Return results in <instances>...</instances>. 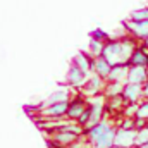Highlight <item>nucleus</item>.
<instances>
[{
  "label": "nucleus",
  "instance_id": "obj_9",
  "mask_svg": "<svg viewBox=\"0 0 148 148\" xmlns=\"http://www.w3.org/2000/svg\"><path fill=\"white\" fill-rule=\"evenodd\" d=\"M122 97L126 98L127 103H140L143 100V88L141 84H133V83H124Z\"/></svg>",
  "mask_w": 148,
  "mask_h": 148
},
{
  "label": "nucleus",
  "instance_id": "obj_24",
  "mask_svg": "<svg viewBox=\"0 0 148 148\" xmlns=\"http://www.w3.org/2000/svg\"><path fill=\"white\" fill-rule=\"evenodd\" d=\"M136 117L148 119V100H141V102L138 103V112H136Z\"/></svg>",
  "mask_w": 148,
  "mask_h": 148
},
{
  "label": "nucleus",
  "instance_id": "obj_8",
  "mask_svg": "<svg viewBox=\"0 0 148 148\" xmlns=\"http://www.w3.org/2000/svg\"><path fill=\"white\" fill-rule=\"evenodd\" d=\"M114 143L122 148H134L136 147V129H119L117 127Z\"/></svg>",
  "mask_w": 148,
  "mask_h": 148
},
{
  "label": "nucleus",
  "instance_id": "obj_10",
  "mask_svg": "<svg viewBox=\"0 0 148 148\" xmlns=\"http://www.w3.org/2000/svg\"><path fill=\"white\" fill-rule=\"evenodd\" d=\"M50 140H52L53 143H57L59 147L66 148V147H69L71 143L79 141V140H81V136L74 134V133H71V131H55V133H52V134H50Z\"/></svg>",
  "mask_w": 148,
  "mask_h": 148
},
{
  "label": "nucleus",
  "instance_id": "obj_27",
  "mask_svg": "<svg viewBox=\"0 0 148 148\" xmlns=\"http://www.w3.org/2000/svg\"><path fill=\"white\" fill-rule=\"evenodd\" d=\"M140 45H141L143 48H147V50H148V38H145V40H143V41H141Z\"/></svg>",
  "mask_w": 148,
  "mask_h": 148
},
{
  "label": "nucleus",
  "instance_id": "obj_23",
  "mask_svg": "<svg viewBox=\"0 0 148 148\" xmlns=\"http://www.w3.org/2000/svg\"><path fill=\"white\" fill-rule=\"evenodd\" d=\"M136 112H138V103H126L122 117H136Z\"/></svg>",
  "mask_w": 148,
  "mask_h": 148
},
{
  "label": "nucleus",
  "instance_id": "obj_13",
  "mask_svg": "<svg viewBox=\"0 0 148 148\" xmlns=\"http://www.w3.org/2000/svg\"><path fill=\"white\" fill-rule=\"evenodd\" d=\"M129 66H140V67H148V50L143 48L141 45H138L134 48V52L131 53L129 60H127Z\"/></svg>",
  "mask_w": 148,
  "mask_h": 148
},
{
  "label": "nucleus",
  "instance_id": "obj_3",
  "mask_svg": "<svg viewBox=\"0 0 148 148\" xmlns=\"http://www.w3.org/2000/svg\"><path fill=\"white\" fill-rule=\"evenodd\" d=\"M88 107V98L81 93V91H76L74 95H71V100H69V109H67V121H73L76 122L77 117L84 112V109Z\"/></svg>",
  "mask_w": 148,
  "mask_h": 148
},
{
  "label": "nucleus",
  "instance_id": "obj_17",
  "mask_svg": "<svg viewBox=\"0 0 148 148\" xmlns=\"http://www.w3.org/2000/svg\"><path fill=\"white\" fill-rule=\"evenodd\" d=\"M122 90H124V83H119V81H107V83H105V88H103V97H105V98H110V97L122 95Z\"/></svg>",
  "mask_w": 148,
  "mask_h": 148
},
{
  "label": "nucleus",
  "instance_id": "obj_6",
  "mask_svg": "<svg viewBox=\"0 0 148 148\" xmlns=\"http://www.w3.org/2000/svg\"><path fill=\"white\" fill-rule=\"evenodd\" d=\"M124 29L129 36H133L138 41H143L148 38V21H141V23H133V21H124Z\"/></svg>",
  "mask_w": 148,
  "mask_h": 148
},
{
  "label": "nucleus",
  "instance_id": "obj_14",
  "mask_svg": "<svg viewBox=\"0 0 148 148\" xmlns=\"http://www.w3.org/2000/svg\"><path fill=\"white\" fill-rule=\"evenodd\" d=\"M127 73H129V64H115L112 66L110 74L107 77V81H119V83H126L127 79Z\"/></svg>",
  "mask_w": 148,
  "mask_h": 148
},
{
  "label": "nucleus",
  "instance_id": "obj_2",
  "mask_svg": "<svg viewBox=\"0 0 148 148\" xmlns=\"http://www.w3.org/2000/svg\"><path fill=\"white\" fill-rule=\"evenodd\" d=\"M105 79L100 77L98 74H90L84 86L79 90L86 98H91V97H98V95H103V88H105Z\"/></svg>",
  "mask_w": 148,
  "mask_h": 148
},
{
  "label": "nucleus",
  "instance_id": "obj_21",
  "mask_svg": "<svg viewBox=\"0 0 148 148\" xmlns=\"http://www.w3.org/2000/svg\"><path fill=\"white\" fill-rule=\"evenodd\" d=\"M119 129H134V117H122L117 122Z\"/></svg>",
  "mask_w": 148,
  "mask_h": 148
},
{
  "label": "nucleus",
  "instance_id": "obj_25",
  "mask_svg": "<svg viewBox=\"0 0 148 148\" xmlns=\"http://www.w3.org/2000/svg\"><path fill=\"white\" fill-rule=\"evenodd\" d=\"M147 126H148V119L134 117V129H136V131H140V129H143V127H147Z\"/></svg>",
  "mask_w": 148,
  "mask_h": 148
},
{
  "label": "nucleus",
  "instance_id": "obj_18",
  "mask_svg": "<svg viewBox=\"0 0 148 148\" xmlns=\"http://www.w3.org/2000/svg\"><path fill=\"white\" fill-rule=\"evenodd\" d=\"M103 41H98V40H95V38H90V43H88V48H86V52L91 55V57H102V53H103Z\"/></svg>",
  "mask_w": 148,
  "mask_h": 148
},
{
  "label": "nucleus",
  "instance_id": "obj_7",
  "mask_svg": "<svg viewBox=\"0 0 148 148\" xmlns=\"http://www.w3.org/2000/svg\"><path fill=\"white\" fill-rule=\"evenodd\" d=\"M71 64L77 66L81 71H84L86 74H93V67H95V57H91L86 50H81V52H77V53L73 57Z\"/></svg>",
  "mask_w": 148,
  "mask_h": 148
},
{
  "label": "nucleus",
  "instance_id": "obj_22",
  "mask_svg": "<svg viewBox=\"0 0 148 148\" xmlns=\"http://www.w3.org/2000/svg\"><path fill=\"white\" fill-rule=\"evenodd\" d=\"M143 143H148V126L140 129V131H136V147H140Z\"/></svg>",
  "mask_w": 148,
  "mask_h": 148
},
{
  "label": "nucleus",
  "instance_id": "obj_20",
  "mask_svg": "<svg viewBox=\"0 0 148 148\" xmlns=\"http://www.w3.org/2000/svg\"><path fill=\"white\" fill-rule=\"evenodd\" d=\"M90 38H95V40H98V41H109L110 40V36H109V33H105L102 28H95L91 33H90Z\"/></svg>",
  "mask_w": 148,
  "mask_h": 148
},
{
  "label": "nucleus",
  "instance_id": "obj_5",
  "mask_svg": "<svg viewBox=\"0 0 148 148\" xmlns=\"http://www.w3.org/2000/svg\"><path fill=\"white\" fill-rule=\"evenodd\" d=\"M67 109H69V102H60V103H53L40 109V114L48 121H60V119H67L66 117Z\"/></svg>",
  "mask_w": 148,
  "mask_h": 148
},
{
  "label": "nucleus",
  "instance_id": "obj_26",
  "mask_svg": "<svg viewBox=\"0 0 148 148\" xmlns=\"http://www.w3.org/2000/svg\"><path fill=\"white\" fill-rule=\"evenodd\" d=\"M141 88H143V100H148V81L141 84Z\"/></svg>",
  "mask_w": 148,
  "mask_h": 148
},
{
  "label": "nucleus",
  "instance_id": "obj_19",
  "mask_svg": "<svg viewBox=\"0 0 148 148\" xmlns=\"http://www.w3.org/2000/svg\"><path fill=\"white\" fill-rule=\"evenodd\" d=\"M127 21H133V23H141V21H148V5L147 7H140V9H134Z\"/></svg>",
  "mask_w": 148,
  "mask_h": 148
},
{
  "label": "nucleus",
  "instance_id": "obj_15",
  "mask_svg": "<svg viewBox=\"0 0 148 148\" xmlns=\"http://www.w3.org/2000/svg\"><path fill=\"white\" fill-rule=\"evenodd\" d=\"M115 133H117V126H110L109 131H107L102 138H98V140L95 141L93 148H110L112 145H114V141H115Z\"/></svg>",
  "mask_w": 148,
  "mask_h": 148
},
{
  "label": "nucleus",
  "instance_id": "obj_28",
  "mask_svg": "<svg viewBox=\"0 0 148 148\" xmlns=\"http://www.w3.org/2000/svg\"><path fill=\"white\" fill-rule=\"evenodd\" d=\"M134 148H148V143H143V145H140V147H134Z\"/></svg>",
  "mask_w": 148,
  "mask_h": 148
},
{
  "label": "nucleus",
  "instance_id": "obj_16",
  "mask_svg": "<svg viewBox=\"0 0 148 148\" xmlns=\"http://www.w3.org/2000/svg\"><path fill=\"white\" fill-rule=\"evenodd\" d=\"M110 69H112V64L109 60H105L103 57H97L95 59V67H93V74H98L100 77H103L107 81L109 74H110Z\"/></svg>",
  "mask_w": 148,
  "mask_h": 148
},
{
  "label": "nucleus",
  "instance_id": "obj_29",
  "mask_svg": "<svg viewBox=\"0 0 148 148\" xmlns=\"http://www.w3.org/2000/svg\"><path fill=\"white\" fill-rule=\"evenodd\" d=\"M110 148H122V147H119V145H115V143H114V145H112Z\"/></svg>",
  "mask_w": 148,
  "mask_h": 148
},
{
  "label": "nucleus",
  "instance_id": "obj_4",
  "mask_svg": "<svg viewBox=\"0 0 148 148\" xmlns=\"http://www.w3.org/2000/svg\"><path fill=\"white\" fill-rule=\"evenodd\" d=\"M88 76H90V74H86L84 71H81L77 66L71 64L69 69H67V74H66V83H67V86L73 88L74 91H79V90L84 86Z\"/></svg>",
  "mask_w": 148,
  "mask_h": 148
},
{
  "label": "nucleus",
  "instance_id": "obj_11",
  "mask_svg": "<svg viewBox=\"0 0 148 148\" xmlns=\"http://www.w3.org/2000/svg\"><path fill=\"white\" fill-rule=\"evenodd\" d=\"M71 91L69 90H66V88H59V90H55V91H52L48 97H47V100L43 102V105L40 107V109H43V107H47V105H53V103H60V102H69L71 100Z\"/></svg>",
  "mask_w": 148,
  "mask_h": 148
},
{
  "label": "nucleus",
  "instance_id": "obj_1",
  "mask_svg": "<svg viewBox=\"0 0 148 148\" xmlns=\"http://www.w3.org/2000/svg\"><path fill=\"white\" fill-rule=\"evenodd\" d=\"M136 47H138V40H134L126 33L122 38H110L109 41H105L102 57L105 60H109L112 66L126 64Z\"/></svg>",
  "mask_w": 148,
  "mask_h": 148
},
{
  "label": "nucleus",
  "instance_id": "obj_12",
  "mask_svg": "<svg viewBox=\"0 0 148 148\" xmlns=\"http://www.w3.org/2000/svg\"><path fill=\"white\" fill-rule=\"evenodd\" d=\"M148 81L147 67H140V66H129V73L126 83H133V84H143Z\"/></svg>",
  "mask_w": 148,
  "mask_h": 148
}]
</instances>
